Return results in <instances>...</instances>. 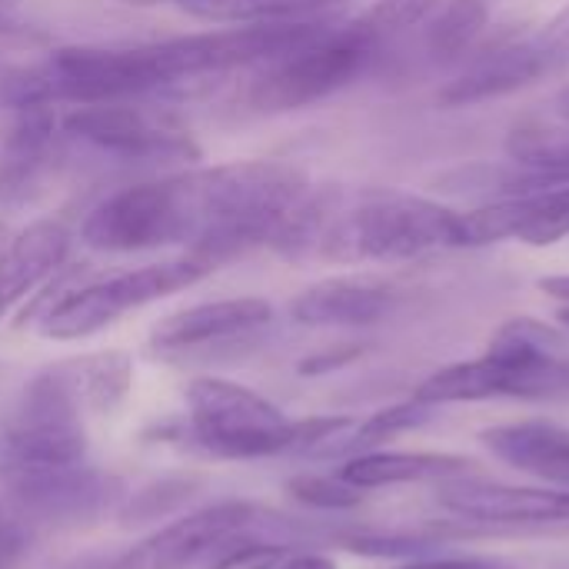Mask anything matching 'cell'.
Listing matches in <instances>:
<instances>
[{
    "label": "cell",
    "instance_id": "1",
    "mask_svg": "<svg viewBox=\"0 0 569 569\" xmlns=\"http://www.w3.org/2000/svg\"><path fill=\"white\" fill-rule=\"evenodd\" d=\"M273 247L290 260L397 263L467 247L463 213L437 200L383 187L307 190Z\"/></svg>",
    "mask_w": 569,
    "mask_h": 569
},
{
    "label": "cell",
    "instance_id": "2",
    "mask_svg": "<svg viewBox=\"0 0 569 569\" xmlns=\"http://www.w3.org/2000/svg\"><path fill=\"white\" fill-rule=\"evenodd\" d=\"M187 253L210 270L277 240L307 197V173L283 160H233L180 173Z\"/></svg>",
    "mask_w": 569,
    "mask_h": 569
},
{
    "label": "cell",
    "instance_id": "3",
    "mask_svg": "<svg viewBox=\"0 0 569 569\" xmlns=\"http://www.w3.org/2000/svg\"><path fill=\"white\" fill-rule=\"evenodd\" d=\"M563 337L530 317H517L497 330L487 353L467 363H450L427 377L413 400L430 407L477 403L493 397H553L569 383Z\"/></svg>",
    "mask_w": 569,
    "mask_h": 569
},
{
    "label": "cell",
    "instance_id": "4",
    "mask_svg": "<svg viewBox=\"0 0 569 569\" xmlns=\"http://www.w3.org/2000/svg\"><path fill=\"white\" fill-rule=\"evenodd\" d=\"M190 427L203 450L227 460H260L290 450L317 453L350 427L347 417L287 420L267 397L220 377H200L187 387Z\"/></svg>",
    "mask_w": 569,
    "mask_h": 569
},
{
    "label": "cell",
    "instance_id": "5",
    "mask_svg": "<svg viewBox=\"0 0 569 569\" xmlns=\"http://www.w3.org/2000/svg\"><path fill=\"white\" fill-rule=\"evenodd\" d=\"M377 50V33L367 23L333 30L327 27L297 50L267 60L257 67V77L247 83L243 100L260 113H290L310 107L350 80H357Z\"/></svg>",
    "mask_w": 569,
    "mask_h": 569
},
{
    "label": "cell",
    "instance_id": "6",
    "mask_svg": "<svg viewBox=\"0 0 569 569\" xmlns=\"http://www.w3.org/2000/svg\"><path fill=\"white\" fill-rule=\"evenodd\" d=\"M87 420L80 397L60 363L40 370L0 427V467H67L87 457Z\"/></svg>",
    "mask_w": 569,
    "mask_h": 569
},
{
    "label": "cell",
    "instance_id": "7",
    "mask_svg": "<svg viewBox=\"0 0 569 569\" xmlns=\"http://www.w3.org/2000/svg\"><path fill=\"white\" fill-rule=\"evenodd\" d=\"M210 273V267L197 257L147 263L137 270H123L103 280H93L87 287H77L63 293L40 320V333L50 340H83L97 330L117 323L130 310H140L153 300H163L170 293H180L193 283H200Z\"/></svg>",
    "mask_w": 569,
    "mask_h": 569
},
{
    "label": "cell",
    "instance_id": "8",
    "mask_svg": "<svg viewBox=\"0 0 569 569\" xmlns=\"http://www.w3.org/2000/svg\"><path fill=\"white\" fill-rule=\"evenodd\" d=\"M67 137L120 163H183L200 157L190 130L167 110L147 107L143 97L80 103L60 113Z\"/></svg>",
    "mask_w": 569,
    "mask_h": 569
},
{
    "label": "cell",
    "instance_id": "9",
    "mask_svg": "<svg viewBox=\"0 0 569 569\" xmlns=\"http://www.w3.org/2000/svg\"><path fill=\"white\" fill-rule=\"evenodd\" d=\"M83 243L107 253H140L157 247H187L183 200L173 177L123 187L90 210L80 230Z\"/></svg>",
    "mask_w": 569,
    "mask_h": 569
},
{
    "label": "cell",
    "instance_id": "10",
    "mask_svg": "<svg viewBox=\"0 0 569 569\" xmlns=\"http://www.w3.org/2000/svg\"><path fill=\"white\" fill-rule=\"evenodd\" d=\"M0 500H7L33 530L77 527L110 507L113 480L87 463L0 467Z\"/></svg>",
    "mask_w": 569,
    "mask_h": 569
},
{
    "label": "cell",
    "instance_id": "11",
    "mask_svg": "<svg viewBox=\"0 0 569 569\" xmlns=\"http://www.w3.org/2000/svg\"><path fill=\"white\" fill-rule=\"evenodd\" d=\"M437 500L467 527L483 530H530L569 527V490L557 487H510L480 477L437 483Z\"/></svg>",
    "mask_w": 569,
    "mask_h": 569
},
{
    "label": "cell",
    "instance_id": "12",
    "mask_svg": "<svg viewBox=\"0 0 569 569\" xmlns=\"http://www.w3.org/2000/svg\"><path fill=\"white\" fill-rule=\"evenodd\" d=\"M253 523H257V507L240 500H223L163 527L160 533L147 537L140 547H133L127 557H120L107 569H190L203 557L220 553L230 543L250 537Z\"/></svg>",
    "mask_w": 569,
    "mask_h": 569
},
{
    "label": "cell",
    "instance_id": "13",
    "mask_svg": "<svg viewBox=\"0 0 569 569\" xmlns=\"http://www.w3.org/2000/svg\"><path fill=\"white\" fill-rule=\"evenodd\" d=\"M63 140L67 133L53 107H20L0 147V207H27L47 190L57 177Z\"/></svg>",
    "mask_w": 569,
    "mask_h": 569
},
{
    "label": "cell",
    "instance_id": "14",
    "mask_svg": "<svg viewBox=\"0 0 569 569\" xmlns=\"http://www.w3.org/2000/svg\"><path fill=\"white\" fill-rule=\"evenodd\" d=\"M560 57L547 43V37H527V40H507L483 53H477L443 90L440 100L447 107H470L483 100L507 97L520 87H530L543 73L557 70Z\"/></svg>",
    "mask_w": 569,
    "mask_h": 569
},
{
    "label": "cell",
    "instance_id": "15",
    "mask_svg": "<svg viewBox=\"0 0 569 569\" xmlns=\"http://www.w3.org/2000/svg\"><path fill=\"white\" fill-rule=\"evenodd\" d=\"M467 247L523 240L530 247H550L569 237V183L507 197L500 203L463 213Z\"/></svg>",
    "mask_w": 569,
    "mask_h": 569
},
{
    "label": "cell",
    "instance_id": "16",
    "mask_svg": "<svg viewBox=\"0 0 569 569\" xmlns=\"http://www.w3.org/2000/svg\"><path fill=\"white\" fill-rule=\"evenodd\" d=\"M270 320H273V307L260 297L210 300L163 317L150 333V347L157 353H190L213 343L253 337L263 327H270Z\"/></svg>",
    "mask_w": 569,
    "mask_h": 569
},
{
    "label": "cell",
    "instance_id": "17",
    "mask_svg": "<svg viewBox=\"0 0 569 569\" xmlns=\"http://www.w3.org/2000/svg\"><path fill=\"white\" fill-rule=\"evenodd\" d=\"M397 303V290L377 277H330L307 287L290 313L307 327H370Z\"/></svg>",
    "mask_w": 569,
    "mask_h": 569
},
{
    "label": "cell",
    "instance_id": "18",
    "mask_svg": "<svg viewBox=\"0 0 569 569\" xmlns=\"http://www.w3.org/2000/svg\"><path fill=\"white\" fill-rule=\"evenodd\" d=\"M480 443L507 467L547 487L569 490V430L563 427L547 420H520L483 430Z\"/></svg>",
    "mask_w": 569,
    "mask_h": 569
},
{
    "label": "cell",
    "instance_id": "19",
    "mask_svg": "<svg viewBox=\"0 0 569 569\" xmlns=\"http://www.w3.org/2000/svg\"><path fill=\"white\" fill-rule=\"evenodd\" d=\"M70 250V233L57 220H37L0 247V317L37 290Z\"/></svg>",
    "mask_w": 569,
    "mask_h": 569
},
{
    "label": "cell",
    "instance_id": "20",
    "mask_svg": "<svg viewBox=\"0 0 569 569\" xmlns=\"http://www.w3.org/2000/svg\"><path fill=\"white\" fill-rule=\"evenodd\" d=\"M340 477L357 490H383L403 483H447L460 477H477V463L457 453H403V450H370L357 453L340 467Z\"/></svg>",
    "mask_w": 569,
    "mask_h": 569
},
{
    "label": "cell",
    "instance_id": "21",
    "mask_svg": "<svg viewBox=\"0 0 569 569\" xmlns=\"http://www.w3.org/2000/svg\"><path fill=\"white\" fill-rule=\"evenodd\" d=\"M60 370L70 380L73 393L80 397V403L90 417L113 413L133 387V367H130V357H123V353L73 357V360H63Z\"/></svg>",
    "mask_w": 569,
    "mask_h": 569
},
{
    "label": "cell",
    "instance_id": "22",
    "mask_svg": "<svg viewBox=\"0 0 569 569\" xmlns=\"http://www.w3.org/2000/svg\"><path fill=\"white\" fill-rule=\"evenodd\" d=\"M437 410H440V407H430V403H420V400H407V403L387 407V410L373 413V417L363 420V423H350L343 433H337V437H333L330 443H323L317 453H323V457H337V453L357 457V453L380 450L387 440L427 427V423L437 417Z\"/></svg>",
    "mask_w": 569,
    "mask_h": 569
},
{
    "label": "cell",
    "instance_id": "23",
    "mask_svg": "<svg viewBox=\"0 0 569 569\" xmlns=\"http://www.w3.org/2000/svg\"><path fill=\"white\" fill-rule=\"evenodd\" d=\"M487 27V3L483 0H450L437 23L430 27V50L437 57H457L473 47V40Z\"/></svg>",
    "mask_w": 569,
    "mask_h": 569
},
{
    "label": "cell",
    "instance_id": "24",
    "mask_svg": "<svg viewBox=\"0 0 569 569\" xmlns=\"http://www.w3.org/2000/svg\"><path fill=\"white\" fill-rule=\"evenodd\" d=\"M293 500L313 507V510H353L363 503V490L350 487L340 473L337 477H320V473H303L287 483Z\"/></svg>",
    "mask_w": 569,
    "mask_h": 569
},
{
    "label": "cell",
    "instance_id": "25",
    "mask_svg": "<svg viewBox=\"0 0 569 569\" xmlns=\"http://www.w3.org/2000/svg\"><path fill=\"white\" fill-rule=\"evenodd\" d=\"M287 557L280 540H257V537H243L237 543H230L227 550L217 553V560L207 569H273Z\"/></svg>",
    "mask_w": 569,
    "mask_h": 569
},
{
    "label": "cell",
    "instance_id": "26",
    "mask_svg": "<svg viewBox=\"0 0 569 569\" xmlns=\"http://www.w3.org/2000/svg\"><path fill=\"white\" fill-rule=\"evenodd\" d=\"M33 533L37 530L7 500H0V569H13L23 560Z\"/></svg>",
    "mask_w": 569,
    "mask_h": 569
},
{
    "label": "cell",
    "instance_id": "27",
    "mask_svg": "<svg viewBox=\"0 0 569 569\" xmlns=\"http://www.w3.org/2000/svg\"><path fill=\"white\" fill-rule=\"evenodd\" d=\"M17 0H0V53H23L47 43V33L40 27H30L13 17Z\"/></svg>",
    "mask_w": 569,
    "mask_h": 569
},
{
    "label": "cell",
    "instance_id": "28",
    "mask_svg": "<svg viewBox=\"0 0 569 569\" xmlns=\"http://www.w3.org/2000/svg\"><path fill=\"white\" fill-rule=\"evenodd\" d=\"M430 7H433V0H383V3L370 13L367 27H370L373 33H380L383 27H407V23L423 20V13H427Z\"/></svg>",
    "mask_w": 569,
    "mask_h": 569
},
{
    "label": "cell",
    "instance_id": "29",
    "mask_svg": "<svg viewBox=\"0 0 569 569\" xmlns=\"http://www.w3.org/2000/svg\"><path fill=\"white\" fill-rule=\"evenodd\" d=\"M400 569H513L500 560H480V557H420Z\"/></svg>",
    "mask_w": 569,
    "mask_h": 569
},
{
    "label": "cell",
    "instance_id": "30",
    "mask_svg": "<svg viewBox=\"0 0 569 569\" xmlns=\"http://www.w3.org/2000/svg\"><path fill=\"white\" fill-rule=\"evenodd\" d=\"M543 37H547V43L557 50L560 63L569 60V10L560 17V20H553V23H550V30H547Z\"/></svg>",
    "mask_w": 569,
    "mask_h": 569
},
{
    "label": "cell",
    "instance_id": "31",
    "mask_svg": "<svg viewBox=\"0 0 569 569\" xmlns=\"http://www.w3.org/2000/svg\"><path fill=\"white\" fill-rule=\"evenodd\" d=\"M273 569H337V563L323 553H293V557H283Z\"/></svg>",
    "mask_w": 569,
    "mask_h": 569
},
{
    "label": "cell",
    "instance_id": "32",
    "mask_svg": "<svg viewBox=\"0 0 569 569\" xmlns=\"http://www.w3.org/2000/svg\"><path fill=\"white\" fill-rule=\"evenodd\" d=\"M540 290L553 300H563L569 303V277H543L540 280Z\"/></svg>",
    "mask_w": 569,
    "mask_h": 569
},
{
    "label": "cell",
    "instance_id": "33",
    "mask_svg": "<svg viewBox=\"0 0 569 569\" xmlns=\"http://www.w3.org/2000/svg\"><path fill=\"white\" fill-rule=\"evenodd\" d=\"M557 107H560V113L569 120V83L560 90V97H557Z\"/></svg>",
    "mask_w": 569,
    "mask_h": 569
},
{
    "label": "cell",
    "instance_id": "34",
    "mask_svg": "<svg viewBox=\"0 0 569 569\" xmlns=\"http://www.w3.org/2000/svg\"><path fill=\"white\" fill-rule=\"evenodd\" d=\"M560 320H563V327H567V330H569V303H567V307H563V310H560Z\"/></svg>",
    "mask_w": 569,
    "mask_h": 569
},
{
    "label": "cell",
    "instance_id": "35",
    "mask_svg": "<svg viewBox=\"0 0 569 569\" xmlns=\"http://www.w3.org/2000/svg\"><path fill=\"white\" fill-rule=\"evenodd\" d=\"M310 3H333V0H310Z\"/></svg>",
    "mask_w": 569,
    "mask_h": 569
},
{
    "label": "cell",
    "instance_id": "36",
    "mask_svg": "<svg viewBox=\"0 0 569 569\" xmlns=\"http://www.w3.org/2000/svg\"><path fill=\"white\" fill-rule=\"evenodd\" d=\"M0 237H3V227H0Z\"/></svg>",
    "mask_w": 569,
    "mask_h": 569
},
{
    "label": "cell",
    "instance_id": "37",
    "mask_svg": "<svg viewBox=\"0 0 569 569\" xmlns=\"http://www.w3.org/2000/svg\"><path fill=\"white\" fill-rule=\"evenodd\" d=\"M567 387H569V383H567Z\"/></svg>",
    "mask_w": 569,
    "mask_h": 569
}]
</instances>
